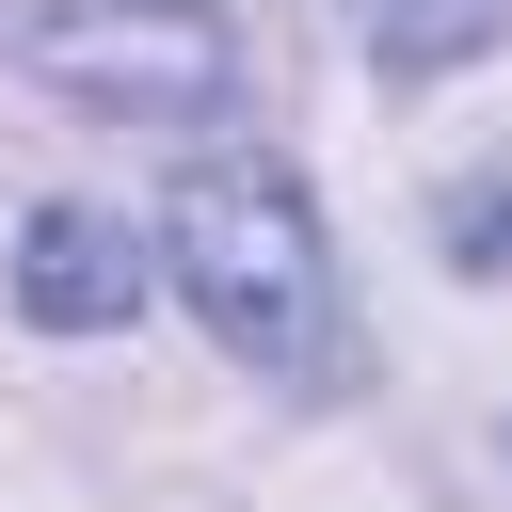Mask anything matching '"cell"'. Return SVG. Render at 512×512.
Instances as JSON below:
<instances>
[{"label": "cell", "mask_w": 512, "mask_h": 512, "mask_svg": "<svg viewBox=\"0 0 512 512\" xmlns=\"http://www.w3.org/2000/svg\"><path fill=\"white\" fill-rule=\"evenodd\" d=\"M16 48H32L64 96L144 112V128H208V112L240 96V32H224V0H48Z\"/></svg>", "instance_id": "obj_2"}, {"label": "cell", "mask_w": 512, "mask_h": 512, "mask_svg": "<svg viewBox=\"0 0 512 512\" xmlns=\"http://www.w3.org/2000/svg\"><path fill=\"white\" fill-rule=\"evenodd\" d=\"M160 256H176L192 320H208L240 368L304 384V368L336 352V272H320V224H304L288 160H192V176H176V224H160Z\"/></svg>", "instance_id": "obj_1"}, {"label": "cell", "mask_w": 512, "mask_h": 512, "mask_svg": "<svg viewBox=\"0 0 512 512\" xmlns=\"http://www.w3.org/2000/svg\"><path fill=\"white\" fill-rule=\"evenodd\" d=\"M448 240H464V272H512V192H464Z\"/></svg>", "instance_id": "obj_4"}, {"label": "cell", "mask_w": 512, "mask_h": 512, "mask_svg": "<svg viewBox=\"0 0 512 512\" xmlns=\"http://www.w3.org/2000/svg\"><path fill=\"white\" fill-rule=\"evenodd\" d=\"M16 304H32V320H64V336H112V320L144 304V240H128L112 208H32Z\"/></svg>", "instance_id": "obj_3"}]
</instances>
